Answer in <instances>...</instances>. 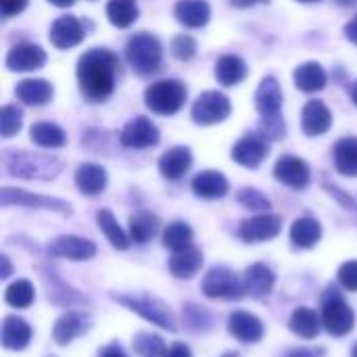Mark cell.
<instances>
[{"label": "cell", "instance_id": "16", "mask_svg": "<svg viewBox=\"0 0 357 357\" xmlns=\"http://www.w3.org/2000/svg\"><path fill=\"white\" fill-rule=\"evenodd\" d=\"M48 253L54 257H65L71 261H86L96 255V247L88 238L79 236H59L48 245Z\"/></svg>", "mask_w": 357, "mask_h": 357}, {"label": "cell", "instance_id": "6", "mask_svg": "<svg viewBox=\"0 0 357 357\" xmlns=\"http://www.w3.org/2000/svg\"><path fill=\"white\" fill-rule=\"evenodd\" d=\"M121 305H126L128 310L136 312L138 316H142L146 322H153L155 326L167 328V331H176V320L169 312V307L159 301L153 295H142V293H130V295H121L115 297Z\"/></svg>", "mask_w": 357, "mask_h": 357}, {"label": "cell", "instance_id": "56", "mask_svg": "<svg viewBox=\"0 0 357 357\" xmlns=\"http://www.w3.org/2000/svg\"><path fill=\"white\" fill-rule=\"evenodd\" d=\"M351 357H357V343L356 347H354V351H351Z\"/></svg>", "mask_w": 357, "mask_h": 357}, {"label": "cell", "instance_id": "44", "mask_svg": "<svg viewBox=\"0 0 357 357\" xmlns=\"http://www.w3.org/2000/svg\"><path fill=\"white\" fill-rule=\"evenodd\" d=\"M287 132V126L282 121V117H270V119H261L259 123V134L266 140H280Z\"/></svg>", "mask_w": 357, "mask_h": 357}, {"label": "cell", "instance_id": "51", "mask_svg": "<svg viewBox=\"0 0 357 357\" xmlns=\"http://www.w3.org/2000/svg\"><path fill=\"white\" fill-rule=\"evenodd\" d=\"M0 264H2L0 278H8V276H10V264H8V257H6V255H2V257H0Z\"/></svg>", "mask_w": 357, "mask_h": 357}, {"label": "cell", "instance_id": "24", "mask_svg": "<svg viewBox=\"0 0 357 357\" xmlns=\"http://www.w3.org/2000/svg\"><path fill=\"white\" fill-rule=\"evenodd\" d=\"M174 15L178 19V23H182L184 27H203L207 25L209 17H211V8L207 4V0H178Z\"/></svg>", "mask_w": 357, "mask_h": 357}, {"label": "cell", "instance_id": "43", "mask_svg": "<svg viewBox=\"0 0 357 357\" xmlns=\"http://www.w3.org/2000/svg\"><path fill=\"white\" fill-rule=\"evenodd\" d=\"M172 54L178 59V61H190L195 54H197V42L195 38L186 36V33H180L172 40Z\"/></svg>", "mask_w": 357, "mask_h": 357}, {"label": "cell", "instance_id": "46", "mask_svg": "<svg viewBox=\"0 0 357 357\" xmlns=\"http://www.w3.org/2000/svg\"><path fill=\"white\" fill-rule=\"evenodd\" d=\"M27 6V0H0V10L2 17H13L19 15Z\"/></svg>", "mask_w": 357, "mask_h": 357}, {"label": "cell", "instance_id": "1", "mask_svg": "<svg viewBox=\"0 0 357 357\" xmlns=\"http://www.w3.org/2000/svg\"><path fill=\"white\" fill-rule=\"evenodd\" d=\"M117 67V56L107 48H92L84 52L77 61V82L84 96L94 102L107 100L115 88Z\"/></svg>", "mask_w": 357, "mask_h": 357}, {"label": "cell", "instance_id": "26", "mask_svg": "<svg viewBox=\"0 0 357 357\" xmlns=\"http://www.w3.org/2000/svg\"><path fill=\"white\" fill-rule=\"evenodd\" d=\"M52 94H54L52 84L46 79H23L15 88V96L29 107L46 105L52 98Z\"/></svg>", "mask_w": 357, "mask_h": 357}, {"label": "cell", "instance_id": "7", "mask_svg": "<svg viewBox=\"0 0 357 357\" xmlns=\"http://www.w3.org/2000/svg\"><path fill=\"white\" fill-rule=\"evenodd\" d=\"M322 324L335 337H345L356 326V314L341 295H331L322 303Z\"/></svg>", "mask_w": 357, "mask_h": 357}, {"label": "cell", "instance_id": "58", "mask_svg": "<svg viewBox=\"0 0 357 357\" xmlns=\"http://www.w3.org/2000/svg\"><path fill=\"white\" fill-rule=\"evenodd\" d=\"M224 357H236V356H234V354H226V356H224Z\"/></svg>", "mask_w": 357, "mask_h": 357}, {"label": "cell", "instance_id": "38", "mask_svg": "<svg viewBox=\"0 0 357 357\" xmlns=\"http://www.w3.org/2000/svg\"><path fill=\"white\" fill-rule=\"evenodd\" d=\"M163 245L172 251H182L192 245V230L184 222H174L163 232Z\"/></svg>", "mask_w": 357, "mask_h": 357}, {"label": "cell", "instance_id": "14", "mask_svg": "<svg viewBox=\"0 0 357 357\" xmlns=\"http://www.w3.org/2000/svg\"><path fill=\"white\" fill-rule=\"evenodd\" d=\"M4 63L8 71H36L46 63V52L36 44L21 42L8 50Z\"/></svg>", "mask_w": 357, "mask_h": 357}, {"label": "cell", "instance_id": "53", "mask_svg": "<svg viewBox=\"0 0 357 357\" xmlns=\"http://www.w3.org/2000/svg\"><path fill=\"white\" fill-rule=\"evenodd\" d=\"M50 4H54V6H61V8H65V6H71L75 0H48Z\"/></svg>", "mask_w": 357, "mask_h": 357}, {"label": "cell", "instance_id": "10", "mask_svg": "<svg viewBox=\"0 0 357 357\" xmlns=\"http://www.w3.org/2000/svg\"><path fill=\"white\" fill-rule=\"evenodd\" d=\"M119 142L128 149H149L159 142V130L149 117H134L126 123V128L119 134Z\"/></svg>", "mask_w": 357, "mask_h": 357}, {"label": "cell", "instance_id": "36", "mask_svg": "<svg viewBox=\"0 0 357 357\" xmlns=\"http://www.w3.org/2000/svg\"><path fill=\"white\" fill-rule=\"evenodd\" d=\"M96 224H98V228L102 230V234L109 238V243H111L115 249L123 251V249L130 247V236L123 232V228L117 224L115 215H113L109 209H100V211L96 213Z\"/></svg>", "mask_w": 357, "mask_h": 357}, {"label": "cell", "instance_id": "54", "mask_svg": "<svg viewBox=\"0 0 357 357\" xmlns=\"http://www.w3.org/2000/svg\"><path fill=\"white\" fill-rule=\"evenodd\" d=\"M349 94H351V100H354V102H356V105H357V82H356V84H354V86H351Z\"/></svg>", "mask_w": 357, "mask_h": 357}, {"label": "cell", "instance_id": "32", "mask_svg": "<svg viewBox=\"0 0 357 357\" xmlns=\"http://www.w3.org/2000/svg\"><path fill=\"white\" fill-rule=\"evenodd\" d=\"M247 75V63L236 54H226L215 63V77L222 86H236Z\"/></svg>", "mask_w": 357, "mask_h": 357}, {"label": "cell", "instance_id": "40", "mask_svg": "<svg viewBox=\"0 0 357 357\" xmlns=\"http://www.w3.org/2000/svg\"><path fill=\"white\" fill-rule=\"evenodd\" d=\"M23 126V113L19 107L15 105H6L0 109V134L2 138H10L15 136Z\"/></svg>", "mask_w": 357, "mask_h": 357}, {"label": "cell", "instance_id": "25", "mask_svg": "<svg viewBox=\"0 0 357 357\" xmlns=\"http://www.w3.org/2000/svg\"><path fill=\"white\" fill-rule=\"evenodd\" d=\"M75 184H77L79 192H84L88 197H96L107 186V172H105V167H100L96 163H82L75 172Z\"/></svg>", "mask_w": 357, "mask_h": 357}, {"label": "cell", "instance_id": "41", "mask_svg": "<svg viewBox=\"0 0 357 357\" xmlns=\"http://www.w3.org/2000/svg\"><path fill=\"white\" fill-rule=\"evenodd\" d=\"M134 347H136L138 354H142L144 357L165 356V351H167L165 345H163V341H161L159 337L146 335V333H142V335H138V337L134 339Z\"/></svg>", "mask_w": 357, "mask_h": 357}, {"label": "cell", "instance_id": "33", "mask_svg": "<svg viewBox=\"0 0 357 357\" xmlns=\"http://www.w3.org/2000/svg\"><path fill=\"white\" fill-rule=\"evenodd\" d=\"M29 138L33 144L42 146V149H61L67 142V134L50 121H38L31 126L29 130Z\"/></svg>", "mask_w": 357, "mask_h": 357}, {"label": "cell", "instance_id": "34", "mask_svg": "<svg viewBox=\"0 0 357 357\" xmlns=\"http://www.w3.org/2000/svg\"><path fill=\"white\" fill-rule=\"evenodd\" d=\"M289 326L301 339H316L318 333H320L322 322H320L318 314L312 307H297L293 312L291 320H289Z\"/></svg>", "mask_w": 357, "mask_h": 357}, {"label": "cell", "instance_id": "17", "mask_svg": "<svg viewBox=\"0 0 357 357\" xmlns=\"http://www.w3.org/2000/svg\"><path fill=\"white\" fill-rule=\"evenodd\" d=\"M86 31L82 27V23L73 17V15H65V17H59L52 25H50V44L54 48H61V50H67V48H73L77 46L82 40H84Z\"/></svg>", "mask_w": 357, "mask_h": 357}, {"label": "cell", "instance_id": "45", "mask_svg": "<svg viewBox=\"0 0 357 357\" xmlns=\"http://www.w3.org/2000/svg\"><path fill=\"white\" fill-rule=\"evenodd\" d=\"M339 282L351 291V293H357V261H347L339 268Z\"/></svg>", "mask_w": 357, "mask_h": 357}, {"label": "cell", "instance_id": "37", "mask_svg": "<svg viewBox=\"0 0 357 357\" xmlns=\"http://www.w3.org/2000/svg\"><path fill=\"white\" fill-rule=\"evenodd\" d=\"M107 17L115 27L126 29L138 19V4H136V0H109Z\"/></svg>", "mask_w": 357, "mask_h": 357}, {"label": "cell", "instance_id": "19", "mask_svg": "<svg viewBox=\"0 0 357 357\" xmlns=\"http://www.w3.org/2000/svg\"><path fill=\"white\" fill-rule=\"evenodd\" d=\"M228 333L243 343H257L264 337V322L249 312H234L228 318Z\"/></svg>", "mask_w": 357, "mask_h": 357}, {"label": "cell", "instance_id": "39", "mask_svg": "<svg viewBox=\"0 0 357 357\" xmlns=\"http://www.w3.org/2000/svg\"><path fill=\"white\" fill-rule=\"evenodd\" d=\"M4 299L8 305L17 307V310H25L33 303L36 299V291L31 287L29 280H15L13 284H8L6 293H4Z\"/></svg>", "mask_w": 357, "mask_h": 357}, {"label": "cell", "instance_id": "27", "mask_svg": "<svg viewBox=\"0 0 357 357\" xmlns=\"http://www.w3.org/2000/svg\"><path fill=\"white\" fill-rule=\"evenodd\" d=\"M293 77H295V86H297L301 92H307V94L320 92V90L326 86V82H328V75H326L324 67H322L320 63H314V61L299 65V67L295 69Z\"/></svg>", "mask_w": 357, "mask_h": 357}, {"label": "cell", "instance_id": "29", "mask_svg": "<svg viewBox=\"0 0 357 357\" xmlns=\"http://www.w3.org/2000/svg\"><path fill=\"white\" fill-rule=\"evenodd\" d=\"M335 167L341 176L357 178V138H343L333 149Z\"/></svg>", "mask_w": 357, "mask_h": 357}, {"label": "cell", "instance_id": "2", "mask_svg": "<svg viewBox=\"0 0 357 357\" xmlns=\"http://www.w3.org/2000/svg\"><path fill=\"white\" fill-rule=\"evenodd\" d=\"M2 163L10 176L25 180H52L63 169V163L56 157L25 151H6L2 155Z\"/></svg>", "mask_w": 357, "mask_h": 357}, {"label": "cell", "instance_id": "20", "mask_svg": "<svg viewBox=\"0 0 357 357\" xmlns=\"http://www.w3.org/2000/svg\"><path fill=\"white\" fill-rule=\"evenodd\" d=\"M243 278H245L247 295H251L253 299L268 297L272 293V289H274V282H276L274 272L266 264H253V266H249Z\"/></svg>", "mask_w": 357, "mask_h": 357}, {"label": "cell", "instance_id": "30", "mask_svg": "<svg viewBox=\"0 0 357 357\" xmlns=\"http://www.w3.org/2000/svg\"><path fill=\"white\" fill-rule=\"evenodd\" d=\"M86 318L77 312H67L63 314L56 322H54V328H52V339L59 343V345H67L71 343L75 337H79L82 333H86Z\"/></svg>", "mask_w": 357, "mask_h": 357}, {"label": "cell", "instance_id": "8", "mask_svg": "<svg viewBox=\"0 0 357 357\" xmlns=\"http://www.w3.org/2000/svg\"><path fill=\"white\" fill-rule=\"evenodd\" d=\"M232 107L226 94L218 92V90H209L203 92L195 105H192V121L199 126H213V123H222L228 115H230Z\"/></svg>", "mask_w": 357, "mask_h": 357}, {"label": "cell", "instance_id": "28", "mask_svg": "<svg viewBox=\"0 0 357 357\" xmlns=\"http://www.w3.org/2000/svg\"><path fill=\"white\" fill-rule=\"evenodd\" d=\"M203 266V253L197 247H186L182 251H174L169 259V270L176 278H192Z\"/></svg>", "mask_w": 357, "mask_h": 357}, {"label": "cell", "instance_id": "18", "mask_svg": "<svg viewBox=\"0 0 357 357\" xmlns=\"http://www.w3.org/2000/svg\"><path fill=\"white\" fill-rule=\"evenodd\" d=\"M333 126V113L322 100H310L301 113V128L310 138L322 136Z\"/></svg>", "mask_w": 357, "mask_h": 357}, {"label": "cell", "instance_id": "31", "mask_svg": "<svg viewBox=\"0 0 357 357\" xmlns=\"http://www.w3.org/2000/svg\"><path fill=\"white\" fill-rule=\"evenodd\" d=\"M322 238V226L318 220L310 218V215H303L299 220L293 222L291 226V241L301 247V249H312L316 247V243Z\"/></svg>", "mask_w": 357, "mask_h": 357}, {"label": "cell", "instance_id": "52", "mask_svg": "<svg viewBox=\"0 0 357 357\" xmlns=\"http://www.w3.org/2000/svg\"><path fill=\"white\" fill-rule=\"evenodd\" d=\"M287 357H314V354L310 349H295V351H291Z\"/></svg>", "mask_w": 357, "mask_h": 357}, {"label": "cell", "instance_id": "23", "mask_svg": "<svg viewBox=\"0 0 357 357\" xmlns=\"http://www.w3.org/2000/svg\"><path fill=\"white\" fill-rule=\"evenodd\" d=\"M192 190L201 199H222V197L228 195L230 184H228V180H226L224 174L213 172V169H207V172H201V174L195 176Z\"/></svg>", "mask_w": 357, "mask_h": 357}, {"label": "cell", "instance_id": "55", "mask_svg": "<svg viewBox=\"0 0 357 357\" xmlns=\"http://www.w3.org/2000/svg\"><path fill=\"white\" fill-rule=\"evenodd\" d=\"M337 2H339V4H351L354 0H337Z\"/></svg>", "mask_w": 357, "mask_h": 357}, {"label": "cell", "instance_id": "42", "mask_svg": "<svg viewBox=\"0 0 357 357\" xmlns=\"http://www.w3.org/2000/svg\"><path fill=\"white\" fill-rule=\"evenodd\" d=\"M238 203L247 209H253V211H268L270 209V199L259 192L257 188H243L238 192Z\"/></svg>", "mask_w": 357, "mask_h": 357}, {"label": "cell", "instance_id": "50", "mask_svg": "<svg viewBox=\"0 0 357 357\" xmlns=\"http://www.w3.org/2000/svg\"><path fill=\"white\" fill-rule=\"evenodd\" d=\"M259 2H268V0H230V4L236 8H249V6H255Z\"/></svg>", "mask_w": 357, "mask_h": 357}, {"label": "cell", "instance_id": "9", "mask_svg": "<svg viewBox=\"0 0 357 357\" xmlns=\"http://www.w3.org/2000/svg\"><path fill=\"white\" fill-rule=\"evenodd\" d=\"M0 203L6 205H25V207H38V209H50L63 215H71V205L61 201V199H52V197H42V195H33L21 188H2L0 192Z\"/></svg>", "mask_w": 357, "mask_h": 357}, {"label": "cell", "instance_id": "22", "mask_svg": "<svg viewBox=\"0 0 357 357\" xmlns=\"http://www.w3.org/2000/svg\"><path fill=\"white\" fill-rule=\"evenodd\" d=\"M31 339V328L25 320L17 318V316H6L2 322V333H0V341L4 349L10 351H21L27 347Z\"/></svg>", "mask_w": 357, "mask_h": 357}, {"label": "cell", "instance_id": "35", "mask_svg": "<svg viewBox=\"0 0 357 357\" xmlns=\"http://www.w3.org/2000/svg\"><path fill=\"white\" fill-rule=\"evenodd\" d=\"M157 232H159V220H157V215H153L149 211H142V213H136V215L130 218V241L132 243L144 245Z\"/></svg>", "mask_w": 357, "mask_h": 357}, {"label": "cell", "instance_id": "49", "mask_svg": "<svg viewBox=\"0 0 357 357\" xmlns=\"http://www.w3.org/2000/svg\"><path fill=\"white\" fill-rule=\"evenodd\" d=\"M98 357H128V356L123 354V349H121V347L111 345V347H105V349L98 354Z\"/></svg>", "mask_w": 357, "mask_h": 357}, {"label": "cell", "instance_id": "11", "mask_svg": "<svg viewBox=\"0 0 357 357\" xmlns=\"http://www.w3.org/2000/svg\"><path fill=\"white\" fill-rule=\"evenodd\" d=\"M268 140L261 134H247L232 146V159L249 169H255L268 157Z\"/></svg>", "mask_w": 357, "mask_h": 357}, {"label": "cell", "instance_id": "3", "mask_svg": "<svg viewBox=\"0 0 357 357\" xmlns=\"http://www.w3.org/2000/svg\"><path fill=\"white\" fill-rule=\"evenodd\" d=\"M126 59L138 75H151L163 61L161 42L146 31L134 33L126 44Z\"/></svg>", "mask_w": 357, "mask_h": 357}, {"label": "cell", "instance_id": "5", "mask_svg": "<svg viewBox=\"0 0 357 357\" xmlns=\"http://www.w3.org/2000/svg\"><path fill=\"white\" fill-rule=\"evenodd\" d=\"M201 289L209 299H220V301H236L247 295L245 278L224 266L211 268L205 274Z\"/></svg>", "mask_w": 357, "mask_h": 357}, {"label": "cell", "instance_id": "12", "mask_svg": "<svg viewBox=\"0 0 357 357\" xmlns=\"http://www.w3.org/2000/svg\"><path fill=\"white\" fill-rule=\"evenodd\" d=\"M274 176L284 186L295 188V190H303L310 184L312 172H310V165L303 159H299L295 155H284V157H280L276 161Z\"/></svg>", "mask_w": 357, "mask_h": 357}, {"label": "cell", "instance_id": "4", "mask_svg": "<svg viewBox=\"0 0 357 357\" xmlns=\"http://www.w3.org/2000/svg\"><path fill=\"white\" fill-rule=\"evenodd\" d=\"M186 94L180 79H159L144 90V105L157 115H174L184 107Z\"/></svg>", "mask_w": 357, "mask_h": 357}, {"label": "cell", "instance_id": "47", "mask_svg": "<svg viewBox=\"0 0 357 357\" xmlns=\"http://www.w3.org/2000/svg\"><path fill=\"white\" fill-rule=\"evenodd\" d=\"M163 357H192V354H190V349H188L184 343H174V345L165 351V356Z\"/></svg>", "mask_w": 357, "mask_h": 357}, {"label": "cell", "instance_id": "15", "mask_svg": "<svg viewBox=\"0 0 357 357\" xmlns=\"http://www.w3.org/2000/svg\"><path fill=\"white\" fill-rule=\"evenodd\" d=\"M282 90L276 77L268 75L261 79L257 92H255V109L261 115V119H270V117H280L282 111Z\"/></svg>", "mask_w": 357, "mask_h": 357}, {"label": "cell", "instance_id": "21", "mask_svg": "<svg viewBox=\"0 0 357 357\" xmlns=\"http://www.w3.org/2000/svg\"><path fill=\"white\" fill-rule=\"evenodd\" d=\"M192 165V155L186 146H174L159 159V172L167 180H180Z\"/></svg>", "mask_w": 357, "mask_h": 357}, {"label": "cell", "instance_id": "48", "mask_svg": "<svg viewBox=\"0 0 357 357\" xmlns=\"http://www.w3.org/2000/svg\"><path fill=\"white\" fill-rule=\"evenodd\" d=\"M345 36H347V40L349 42H354V44H357V15L345 25Z\"/></svg>", "mask_w": 357, "mask_h": 357}, {"label": "cell", "instance_id": "13", "mask_svg": "<svg viewBox=\"0 0 357 357\" xmlns=\"http://www.w3.org/2000/svg\"><path fill=\"white\" fill-rule=\"evenodd\" d=\"M282 220L274 213H259L255 218H249L241 224V238L247 243H261L272 241L280 234Z\"/></svg>", "mask_w": 357, "mask_h": 357}, {"label": "cell", "instance_id": "57", "mask_svg": "<svg viewBox=\"0 0 357 357\" xmlns=\"http://www.w3.org/2000/svg\"><path fill=\"white\" fill-rule=\"evenodd\" d=\"M299 2H318V0H299Z\"/></svg>", "mask_w": 357, "mask_h": 357}]
</instances>
